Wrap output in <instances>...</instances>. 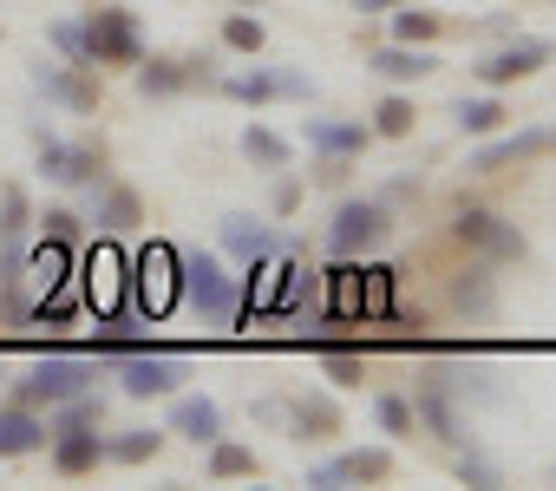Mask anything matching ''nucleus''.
Listing matches in <instances>:
<instances>
[{
	"label": "nucleus",
	"mask_w": 556,
	"mask_h": 491,
	"mask_svg": "<svg viewBox=\"0 0 556 491\" xmlns=\"http://www.w3.org/2000/svg\"><path fill=\"white\" fill-rule=\"evenodd\" d=\"M556 144V125H536V131H517V138H497V144H484V151H471V164L465 171H504V164H517V158H536V151H549Z\"/></svg>",
	"instance_id": "4468645a"
},
{
	"label": "nucleus",
	"mask_w": 556,
	"mask_h": 491,
	"mask_svg": "<svg viewBox=\"0 0 556 491\" xmlns=\"http://www.w3.org/2000/svg\"><path fill=\"white\" fill-rule=\"evenodd\" d=\"M92 216H99V229L125 236V229H138V223H144V203H138V190L112 184V190H92Z\"/></svg>",
	"instance_id": "aec40b11"
},
{
	"label": "nucleus",
	"mask_w": 556,
	"mask_h": 491,
	"mask_svg": "<svg viewBox=\"0 0 556 491\" xmlns=\"http://www.w3.org/2000/svg\"><path fill=\"white\" fill-rule=\"evenodd\" d=\"M223 92L242 99V105H262V99H308L315 86H308V73H295V66H268V73H236Z\"/></svg>",
	"instance_id": "9d476101"
},
{
	"label": "nucleus",
	"mask_w": 556,
	"mask_h": 491,
	"mask_svg": "<svg viewBox=\"0 0 556 491\" xmlns=\"http://www.w3.org/2000/svg\"><path fill=\"white\" fill-rule=\"evenodd\" d=\"M99 419H105V400H92V387H86V393L60 400V419L47 426V439H53V432H73V426H99Z\"/></svg>",
	"instance_id": "72a5a7b5"
},
{
	"label": "nucleus",
	"mask_w": 556,
	"mask_h": 491,
	"mask_svg": "<svg viewBox=\"0 0 556 491\" xmlns=\"http://www.w3.org/2000/svg\"><path fill=\"white\" fill-rule=\"evenodd\" d=\"M255 419H262V426H289V406H282V400H262Z\"/></svg>",
	"instance_id": "49530a36"
},
{
	"label": "nucleus",
	"mask_w": 556,
	"mask_h": 491,
	"mask_svg": "<svg viewBox=\"0 0 556 491\" xmlns=\"http://www.w3.org/2000/svg\"><path fill=\"white\" fill-rule=\"evenodd\" d=\"M354 8H361V14H393L400 0H354Z\"/></svg>",
	"instance_id": "de8ad7c7"
},
{
	"label": "nucleus",
	"mask_w": 556,
	"mask_h": 491,
	"mask_svg": "<svg viewBox=\"0 0 556 491\" xmlns=\"http://www.w3.org/2000/svg\"><path fill=\"white\" fill-rule=\"evenodd\" d=\"M190 380V367L177 361V354H157V348H144V354H131L125 367H118V387L131 393V400H151V393H177Z\"/></svg>",
	"instance_id": "6e6552de"
},
{
	"label": "nucleus",
	"mask_w": 556,
	"mask_h": 491,
	"mask_svg": "<svg viewBox=\"0 0 556 491\" xmlns=\"http://www.w3.org/2000/svg\"><path fill=\"white\" fill-rule=\"evenodd\" d=\"M73 315H79V289H73V276H66V282H53V289L27 309V322H40V328H66Z\"/></svg>",
	"instance_id": "bb28decb"
},
{
	"label": "nucleus",
	"mask_w": 556,
	"mask_h": 491,
	"mask_svg": "<svg viewBox=\"0 0 556 491\" xmlns=\"http://www.w3.org/2000/svg\"><path fill=\"white\" fill-rule=\"evenodd\" d=\"M105 458V439L92 432V426H73V432H53V465L66 471V478H79V471H92Z\"/></svg>",
	"instance_id": "6ab92c4d"
},
{
	"label": "nucleus",
	"mask_w": 556,
	"mask_h": 491,
	"mask_svg": "<svg viewBox=\"0 0 556 491\" xmlns=\"http://www.w3.org/2000/svg\"><path fill=\"white\" fill-rule=\"evenodd\" d=\"M242 158L262 164V171H289V138H275V131L249 125V131H242Z\"/></svg>",
	"instance_id": "c756f323"
},
{
	"label": "nucleus",
	"mask_w": 556,
	"mask_h": 491,
	"mask_svg": "<svg viewBox=\"0 0 556 491\" xmlns=\"http://www.w3.org/2000/svg\"><path fill=\"white\" fill-rule=\"evenodd\" d=\"M452 309L471 315V322H491L497 315V282H491V263H471L452 276Z\"/></svg>",
	"instance_id": "f3484780"
},
{
	"label": "nucleus",
	"mask_w": 556,
	"mask_h": 491,
	"mask_svg": "<svg viewBox=\"0 0 556 491\" xmlns=\"http://www.w3.org/2000/svg\"><path fill=\"white\" fill-rule=\"evenodd\" d=\"M543 60H549V40H510V47H497L491 60H478V79H484V86H510V79H530Z\"/></svg>",
	"instance_id": "f8f14e48"
},
{
	"label": "nucleus",
	"mask_w": 556,
	"mask_h": 491,
	"mask_svg": "<svg viewBox=\"0 0 556 491\" xmlns=\"http://www.w3.org/2000/svg\"><path fill=\"white\" fill-rule=\"evenodd\" d=\"M157 445H164V432L138 426V432H118V439L105 445V458H118V465H144V458H157Z\"/></svg>",
	"instance_id": "f704fd0d"
},
{
	"label": "nucleus",
	"mask_w": 556,
	"mask_h": 491,
	"mask_svg": "<svg viewBox=\"0 0 556 491\" xmlns=\"http://www.w3.org/2000/svg\"><path fill=\"white\" fill-rule=\"evenodd\" d=\"M452 236L465 242V250H478L484 263H517V256H523L517 223H504L497 210H458V216H452Z\"/></svg>",
	"instance_id": "20e7f679"
},
{
	"label": "nucleus",
	"mask_w": 556,
	"mask_h": 491,
	"mask_svg": "<svg viewBox=\"0 0 556 491\" xmlns=\"http://www.w3.org/2000/svg\"><path fill=\"white\" fill-rule=\"evenodd\" d=\"M432 34H439V14H419V8H406V0L393 8V40L400 47H426Z\"/></svg>",
	"instance_id": "c9c22d12"
},
{
	"label": "nucleus",
	"mask_w": 556,
	"mask_h": 491,
	"mask_svg": "<svg viewBox=\"0 0 556 491\" xmlns=\"http://www.w3.org/2000/svg\"><path fill=\"white\" fill-rule=\"evenodd\" d=\"M79 276H86V282H79V302H86V309H99V315H118V309H125V256L112 250V242H99Z\"/></svg>",
	"instance_id": "423d86ee"
},
{
	"label": "nucleus",
	"mask_w": 556,
	"mask_h": 491,
	"mask_svg": "<svg viewBox=\"0 0 556 491\" xmlns=\"http://www.w3.org/2000/svg\"><path fill=\"white\" fill-rule=\"evenodd\" d=\"M53 47L73 60V66H92V47H86V27H73V21H60L53 27Z\"/></svg>",
	"instance_id": "37998d69"
},
{
	"label": "nucleus",
	"mask_w": 556,
	"mask_h": 491,
	"mask_svg": "<svg viewBox=\"0 0 556 491\" xmlns=\"http://www.w3.org/2000/svg\"><path fill=\"white\" fill-rule=\"evenodd\" d=\"M177 256L184 250H170V242H144V250L125 263L131 276V309L144 315V322H157V315H170L177 309Z\"/></svg>",
	"instance_id": "f03ea898"
},
{
	"label": "nucleus",
	"mask_w": 556,
	"mask_h": 491,
	"mask_svg": "<svg viewBox=\"0 0 556 491\" xmlns=\"http://www.w3.org/2000/svg\"><path fill=\"white\" fill-rule=\"evenodd\" d=\"M374 419H380V432H413V406L400 393H380L374 400Z\"/></svg>",
	"instance_id": "79ce46f5"
},
{
	"label": "nucleus",
	"mask_w": 556,
	"mask_h": 491,
	"mask_svg": "<svg viewBox=\"0 0 556 491\" xmlns=\"http://www.w3.org/2000/svg\"><path fill=\"white\" fill-rule=\"evenodd\" d=\"M321 282H328V315L354 322L361 315V269H354V256H341V269H328Z\"/></svg>",
	"instance_id": "5701e85b"
},
{
	"label": "nucleus",
	"mask_w": 556,
	"mask_h": 491,
	"mask_svg": "<svg viewBox=\"0 0 556 491\" xmlns=\"http://www.w3.org/2000/svg\"><path fill=\"white\" fill-rule=\"evenodd\" d=\"M321 367H328V380H334V387H361V354H341V348H328V341H321Z\"/></svg>",
	"instance_id": "a19ab883"
},
{
	"label": "nucleus",
	"mask_w": 556,
	"mask_h": 491,
	"mask_svg": "<svg viewBox=\"0 0 556 491\" xmlns=\"http://www.w3.org/2000/svg\"><path fill=\"white\" fill-rule=\"evenodd\" d=\"M223 242H229V250H236L242 263H249V256H268V250H275L268 223H255V216H242V210H236V216H223Z\"/></svg>",
	"instance_id": "b1692460"
},
{
	"label": "nucleus",
	"mask_w": 556,
	"mask_h": 491,
	"mask_svg": "<svg viewBox=\"0 0 556 491\" xmlns=\"http://www.w3.org/2000/svg\"><path fill=\"white\" fill-rule=\"evenodd\" d=\"M315 295H321V276H315V269H302V263H282V269L268 276V309H262V315L289 322V315L315 309Z\"/></svg>",
	"instance_id": "9b49d317"
},
{
	"label": "nucleus",
	"mask_w": 556,
	"mask_h": 491,
	"mask_svg": "<svg viewBox=\"0 0 556 491\" xmlns=\"http://www.w3.org/2000/svg\"><path fill=\"white\" fill-rule=\"evenodd\" d=\"M223 47H236V53H262V21H255V14H229V21H223Z\"/></svg>",
	"instance_id": "e433bc0d"
},
{
	"label": "nucleus",
	"mask_w": 556,
	"mask_h": 491,
	"mask_svg": "<svg viewBox=\"0 0 556 491\" xmlns=\"http://www.w3.org/2000/svg\"><path fill=\"white\" fill-rule=\"evenodd\" d=\"M458 478H465V484H478V491H491V484H497V465H491V458H478V452H458Z\"/></svg>",
	"instance_id": "c03bdc74"
},
{
	"label": "nucleus",
	"mask_w": 556,
	"mask_h": 491,
	"mask_svg": "<svg viewBox=\"0 0 556 491\" xmlns=\"http://www.w3.org/2000/svg\"><path fill=\"white\" fill-rule=\"evenodd\" d=\"M27 223H34V203H27L21 184H8V190H0V242H21Z\"/></svg>",
	"instance_id": "2f4dec72"
},
{
	"label": "nucleus",
	"mask_w": 556,
	"mask_h": 491,
	"mask_svg": "<svg viewBox=\"0 0 556 491\" xmlns=\"http://www.w3.org/2000/svg\"><path fill=\"white\" fill-rule=\"evenodd\" d=\"M170 432H184V439H197V445H216V439H223V413H216L210 400H177V406H170Z\"/></svg>",
	"instance_id": "412c9836"
},
{
	"label": "nucleus",
	"mask_w": 556,
	"mask_h": 491,
	"mask_svg": "<svg viewBox=\"0 0 556 491\" xmlns=\"http://www.w3.org/2000/svg\"><path fill=\"white\" fill-rule=\"evenodd\" d=\"M387 471H393V452L361 445V452H341V458L315 465V471H308V484H315V491H341V484H380Z\"/></svg>",
	"instance_id": "1a4fd4ad"
},
{
	"label": "nucleus",
	"mask_w": 556,
	"mask_h": 491,
	"mask_svg": "<svg viewBox=\"0 0 556 491\" xmlns=\"http://www.w3.org/2000/svg\"><path fill=\"white\" fill-rule=\"evenodd\" d=\"M40 223H47V236H53V242H73V236H79V216H73V210H47Z\"/></svg>",
	"instance_id": "a18cd8bd"
},
{
	"label": "nucleus",
	"mask_w": 556,
	"mask_h": 491,
	"mask_svg": "<svg viewBox=\"0 0 556 491\" xmlns=\"http://www.w3.org/2000/svg\"><path fill=\"white\" fill-rule=\"evenodd\" d=\"M47 445V419L27 406V400H14L8 413H0V458H27V452H40Z\"/></svg>",
	"instance_id": "2eb2a0df"
},
{
	"label": "nucleus",
	"mask_w": 556,
	"mask_h": 491,
	"mask_svg": "<svg viewBox=\"0 0 556 491\" xmlns=\"http://www.w3.org/2000/svg\"><path fill=\"white\" fill-rule=\"evenodd\" d=\"M302 138H308L321 158H354V151H367V125H361V118H308Z\"/></svg>",
	"instance_id": "a211bd4d"
},
{
	"label": "nucleus",
	"mask_w": 556,
	"mask_h": 491,
	"mask_svg": "<svg viewBox=\"0 0 556 491\" xmlns=\"http://www.w3.org/2000/svg\"><path fill=\"white\" fill-rule=\"evenodd\" d=\"M374 73H380V79H426V73H432V53H419V47H400V40H393V47H380V53H374Z\"/></svg>",
	"instance_id": "a878e982"
},
{
	"label": "nucleus",
	"mask_w": 556,
	"mask_h": 491,
	"mask_svg": "<svg viewBox=\"0 0 556 491\" xmlns=\"http://www.w3.org/2000/svg\"><path fill=\"white\" fill-rule=\"evenodd\" d=\"M86 47H92V66H138V60H144L131 8H99V14L86 21Z\"/></svg>",
	"instance_id": "39448f33"
},
{
	"label": "nucleus",
	"mask_w": 556,
	"mask_h": 491,
	"mask_svg": "<svg viewBox=\"0 0 556 491\" xmlns=\"http://www.w3.org/2000/svg\"><path fill=\"white\" fill-rule=\"evenodd\" d=\"M40 171H47L53 184H92V177H99V151H92V144H60V138L40 131Z\"/></svg>",
	"instance_id": "ddd939ff"
},
{
	"label": "nucleus",
	"mask_w": 556,
	"mask_h": 491,
	"mask_svg": "<svg viewBox=\"0 0 556 491\" xmlns=\"http://www.w3.org/2000/svg\"><path fill=\"white\" fill-rule=\"evenodd\" d=\"M452 118H458V131L484 138V131H497V125H504V105H497V99H458V105H452Z\"/></svg>",
	"instance_id": "473e14b6"
},
{
	"label": "nucleus",
	"mask_w": 556,
	"mask_h": 491,
	"mask_svg": "<svg viewBox=\"0 0 556 491\" xmlns=\"http://www.w3.org/2000/svg\"><path fill=\"white\" fill-rule=\"evenodd\" d=\"M413 413H419V419H426L445 445H465V426H458V413H452V400H445V387H439V380L419 393V406H413Z\"/></svg>",
	"instance_id": "393cba45"
},
{
	"label": "nucleus",
	"mask_w": 556,
	"mask_h": 491,
	"mask_svg": "<svg viewBox=\"0 0 556 491\" xmlns=\"http://www.w3.org/2000/svg\"><path fill=\"white\" fill-rule=\"evenodd\" d=\"M393 276H400V269H387V263L361 269V315H374V322L393 315Z\"/></svg>",
	"instance_id": "c85d7f7f"
},
{
	"label": "nucleus",
	"mask_w": 556,
	"mask_h": 491,
	"mask_svg": "<svg viewBox=\"0 0 556 491\" xmlns=\"http://www.w3.org/2000/svg\"><path fill=\"white\" fill-rule=\"evenodd\" d=\"M255 471V452L249 445H216L210 452V478H249Z\"/></svg>",
	"instance_id": "4c0bfd02"
},
{
	"label": "nucleus",
	"mask_w": 556,
	"mask_h": 491,
	"mask_svg": "<svg viewBox=\"0 0 556 491\" xmlns=\"http://www.w3.org/2000/svg\"><path fill=\"white\" fill-rule=\"evenodd\" d=\"M190 79H197V60H151V66H138V92L144 99H170Z\"/></svg>",
	"instance_id": "4be33fe9"
},
{
	"label": "nucleus",
	"mask_w": 556,
	"mask_h": 491,
	"mask_svg": "<svg viewBox=\"0 0 556 491\" xmlns=\"http://www.w3.org/2000/svg\"><path fill=\"white\" fill-rule=\"evenodd\" d=\"M374 131H380V138H406V131H413V105H406V99H387V105L374 112Z\"/></svg>",
	"instance_id": "58836bf2"
},
{
	"label": "nucleus",
	"mask_w": 556,
	"mask_h": 491,
	"mask_svg": "<svg viewBox=\"0 0 556 491\" xmlns=\"http://www.w3.org/2000/svg\"><path fill=\"white\" fill-rule=\"evenodd\" d=\"M242 8H255V0H242Z\"/></svg>",
	"instance_id": "09e8293b"
},
{
	"label": "nucleus",
	"mask_w": 556,
	"mask_h": 491,
	"mask_svg": "<svg viewBox=\"0 0 556 491\" xmlns=\"http://www.w3.org/2000/svg\"><path fill=\"white\" fill-rule=\"evenodd\" d=\"M27 269L40 276V289H53V282H66V276H73V242H53V236H47V242H40V250L27 256Z\"/></svg>",
	"instance_id": "7c9ffc66"
},
{
	"label": "nucleus",
	"mask_w": 556,
	"mask_h": 491,
	"mask_svg": "<svg viewBox=\"0 0 556 491\" xmlns=\"http://www.w3.org/2000/svg\"><path fill=\"white\" fill-rule=\"evenodd\" d=\"M380 236H387V203H341L334 229H328V250L334 256H367Z\"/></svg>",
	"instance_id": "0eeeda50"
},
{
	"label": "nucleus",
	"mask_w": 556,
	"mask_h": 491,
	"mask_svg": "<svg viewBox=\"0 0 556 491\" xmlns=\"http://www.w3.org/2000/svg\"><path fill=\"white\" fill-rule=\"evenodd\" d=\"M151 341L144 335H99L92 341V361H131V354H144Z\"/></svg>",
	"instance_id": "ea45409f"
},
{
	"label": "nucleus",
	"mask_w": 556,
	"mask_h": 491,
	"mask_svg": "<svg viewBox=\"0 0 556 491\" xmlns=\"http://www.w3.org/2000/svg\"><path fill=\"white\" fill-rule=\"evenodd\" d=\"M92 380H99V361H92V354L47 348V354L34 361V374L21 380V400H27V406H60V400H73V393H86Z\"/></svg>",
	"instance_id": "7ed1b4c3"
},
{
	"label": "nucleus",
	"mask_w": 556,
	"mask_h": 491,
	"mask_svg": "<svg viewBox=\"0 0 556 491\" xmlns=\"http://www.w3.org/2000/svg\"><path fill=\"white\" fill-rule=\"evenodd\" d=\"M177 302H190L197 315H210V322L236 328V276H223V263H216V256H203V250L177 256Z\"/></svg>",
	"instance_id": "f257e3e1"
},
{
	"label": "nucleus",
	"mask_w": 556,
	"mask_h": 491,
	"mask_svg": "<svg viewBox=\"0 0 556 491\" xmlns=\"http://www.w3.org/2000/svg\"><path fill=\"white\" fill-rule=\"evenodd\" d=\"M289 426H295V439H328L334 426H341V413H334V400H295L289 406Z\"/></svg>",
	"instance_id": "cd10ccee"
},
{
	"label": "nucleus",
	"mask_w": 556,
	"mask_h": 491,
	"mask_svg": "<svg viewBox=\"0 0 556 491\" xmlns=\"http://www.w3.org/2000/svg\"><path fill=\"white\" fill-rule=\"evenodd\" d=\"M34 86H40L47 99L73 105V112H92V105H99V86L86 79V66H73V73H66V66H47V60H40V66H34Z\"/></svg>",
	"instance_id": "dca6fc26"
}]
</instances>
